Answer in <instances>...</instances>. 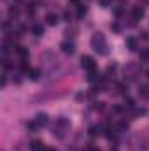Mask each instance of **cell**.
<instances>
[{
	"label": "cell",
	"instance_id": "obj_1",
	"mask_svg": "<svg viewBox=\"0 0 149 151\" xmlns=\"http://www.w3.org/2000/svg\"><path fill=\"white\" fill-rule=\"evenodd\" d=\"M91 47L98 53V55H107V40L104 37V34H100V32H97V34H93V37H91Z\"/></svg>",
	"mask_w": 149,
	"mask_h": 151
},
{
	"label": "cell",
	"instance_id": "obj_2",
	"mask_svg": "<svg viewBox=\"0 0 149 151\" xmlns=\"http://www.w3.org/2000/svg\"><path fill=\"white\" fill-rule=\"evenodd\" d=\"M69 130H70V123L65 118H58L56 123H54V127H53V135L58 137V139H63Z\"/></svg>",
	"mask_w": 149,
	"mask_h": 151
},
{
	"label": "cell",
	"instance_id": "obj_3",
	"mask_svg": "<svg viewBox=\"0 0 149 151\" xmlns=\"http://www.w3.org/2000/svg\"><path fill=\"white\" fill-rule=\"evenodd\" d=\"M81 65H82V69L88 70V72L95 70V60H93L91 56H82V58H81Z\"/></svg>",
	"mask_w": 149,
	"mask_h": 151
},
{
	"label": "cell",
	"instance_id": "obj_4",
	"mask_svg": "<svg viewBox=\"0 0 149 151\" xmlns=\"http://www.w3.org/2000/svg\"><path fill=\"white\" fill-rule=\"evenodd\" d=\"M35 125H37L39 128H42V127H46L47 125V114L46 113H39L37 116H35Z\"/></svg>",
	"mask_w": 149,
	"mask_h": 151
},
{
	"label": "cell",
	"instance_id": "obj_5",
	"mask_svg": "<svg viewBox=\"0 0 149 151\" xmlns=\"http://www.w3.org/2000/svg\"><path fill=\"white\" fill-rule=\"evenodd\" d=\"M60 47H62V51H63L65 55H72V53H74V42H69V40H63Z\"/></svg>",
	"mask_w": 149,
	"mask_h": 151
},
{
	"label": "cell",
	"instance_id": "obj_6",
	"mask_svg": "<svg viewBox=\"0 0 149 151\" xmlns=\"http://www.w3.org/2000/svg\"><path fill=\"white\" fill-rule=\"evenodd\" d=\"M30 151H46V146L42 144V141H32V144H30Z\"/></svg>",
	"mask_w": 149,
	"mask_h": 151
},
{
	"label": "cell",
	"instance_id": "obj_7",
	"mask_svg": "<svg viewBox=\"0 0 149 151\" xmlns=\"http://www.w3.org/2000/svg\"><path fill=\"white\" fill-rule=\"evenodd\" d=\"M14 51H16L23 60H25V58H28V49H27L25 46H14Z\"/></svg>",
	"mask_w": 149,
	"mask_h": 151
},
{
	"label": "cell",
	"instance_id": "obj_8",
	"mask_svg": "<svg viewBox=\"0 0 149 151\" xmlns=\"http://www.w3.org/2000/svg\"><path fill=\"white\" fill-rule=\"evenodd\" d=\"M133 19H140V18H144V7H140V5H137V7H133Z\"/></svg>",
	"mask_w": 149,
	"mask_h": 151
},
{
	"label": "cell",
	"instance_id": "obj_9",
	"mask_svg": "<svg viewBox=\"0 0 149 151\" xmlns=\"http://www.w3.org/2000/svg\"><path fill=\"white\" fill-rule=\"evenodd\" d=\"M46 21H47V25L54 27V25L58 23V16H56V14H53V12H49V14H46Z\"/></svg>",
	"mask_w": 149,
	"mask_h": 151
},
{
	"label": "cell",
	"instance_id": "obj_10",
	"mask_svg": "<svg viewBox=\"0 0 149 151\" xmlns=\"http://www.w3.org/2000/svg\"><path fill=\"white\" fill-rule=\"evenodd\" d=\"M139 95L142 99H149V84H140L139 88Z\"/></svg>",
	"mask_w": 149,
	"mask_h": 151
},
{
	"label": "cell",
	"instance_id": "obj_11",
	"mask_svg": "<svg viewBox=\"0 0 149 151\" xmlns=\"http://www.w3.org/2000/svg\"><path fill=\"white\" fill-rule=\"evenodd\" d=\"M126 46H128L130 51H135V49H137V40H135L133 37H128L126 39Z\"/></svg>",
	"mask_w": 149,
	"mask_h": 151
},
{
	"label": "cell",
	"instance_id": "obj_12",
	"mask_svg": "<svg viewBox=\"0 0 149 151\" xmlns=\"http://www.w3.org/2000/svg\"><path fill=\"white\" fill-rule=\"evenodd\" d=\"M88 81H91V83L100 81V74H98L97 70H91V72H90V76H88Z\"/></svg>",
	"mask_w": 149,
	"mask_h": 151
},
{
	"label": "cell",
	"instance_id": "obj_13",
	"mask_svg": "<svg viewBox=\"0 0 149 151\" xmlns=\"http://www.w3.org/2000/svg\"><path fill=\"white\" fill-rule=\"evenodd\" d=\"M32 32H34V35H42L44 34V28H42V25H34L32 27Z\"/></svg>",
	"mask_w": 149,
	"mask_h": 151
},
{
	"label": "cell",
	"instance_id": "obj_14",
	"mask_svg": "<svg viewBox=\"0 0 149 151\" xmlns=\"http://www.w3.org/2000/svg\"><path fill=\"white\" fill-rule=\"evenodd\" d=\"M18 14H19V9L18 7H9V16L11 18H18Z\"/></svg>",
	"mask_w": 149,
	"mask_h": 151
},
{
	"label": "cell",
	"instance_id": "obj_15",
	"mask_svg": "<svg viewBox=\"0 0 149 151\" xmlns=\"http://www.w3.org/2000/svg\"><path fill=\"white\" fill-rule=\"evenodd\" d=\"M77 14H79L81 18H82V16L86 14V7H84L82 4H79V5H77Z\"/></svg>",
	"mask_w": 149,
	"mask_h": 151
},
{
	"label": "cell",
	"instance_id": "obj_16",
	"mask_svg": "<svg viewBox=\"0 0 149 151\" xmlns=\"http://www.w3.org/2000/svg\"><path fill=\"white\" fill-rule=\"evenodd\" d=\"M140 60H142V62H149V51L148 49L140 51Z\"/></svg>",
	"mask_w": 149,
	"mask_h": 151
},
{
	"label": "cell",
	"instance_id": "obj_17",
	"mask_svg": "<svg viewBox=\"0 0 149 151\" xmlns=\"http://www.w3.org/2000/svg\"><path fill=\"white\" fill-rule=\"evenodd\" d=\"M39 76H40V72H39L37 69H32V70H30V77H32L34 81H37V79H39Z\"/></svg>",
	"mask_w": 149,
	"mask_h": 151
},
{
	"label": "cell",
	"instance_id": "obj_18",
	"mask_svg": "<svg viewBox=\"0 0 149 151\" xmlns=\"http://www.w3.org/2000/svg\"><path fill=\"white\" fill-rule=\"evenodd\" d=\"M98 132H100V128H98V127H91V128H90V135H91V137H95Z\"/></svg>",
	"mask_w": 149,
	"mask_h": 151
},
{
	"label": "cell",
	"instance_id": "obj_19",
	"mask_svg": "<svg viewBox=\"0 0 149 151\" xmlns=\"http://www.w3.org/2000/svg\"><path fill=\"white\" fill-rule=\"evenodd\" d=\"M2 51H4V53H5V55H7V53H9V51H11V44H9V42H7V40H5V42H4V47H2Z\"/></svg>",
	"mask_w": 149,
	"mask_h": 151
},
{
	"label": "cell",
	"instance_id": "obj_20",
	"mask_svg": "<svg viewBox=\"0 0 149 151\" xmlns=\"http://www.w3.org/2000/svg\"><path fill=\"white\" fill-rule=\"evenodd\" d=\"M125 106H126L128 109H133V107H135V104H133V100H132V99H126V102H125Z\"/></svg>",
	"mask_w": 149,
	"mask_h": 151
},
{
	"label": "cell",
	"instance_id": "obj_21",
	"mask_svg": "<svg viewBox=\"0 0 149 151\" xmlns=\"http://www.w3.org/2000/svg\"><path fill=\"white\" fill-rule=\"evenodd\" d=\"M111 2H112V0H100V5H102V7H109V5H111Z\"/></svg>",
	"mask_w": 149,
	"mask_h": 151
},
{
	"label": "cell",
	"instance_id": "obj_22",
	"mask_svg": "<svg viewBox=\"0 0 149 151\" xmlns=\"http://www.w3.org/2000/svg\"><path fill=\"white\" fill-rule=\"evenodd\" d=\"M5 84H7V74L4 72V74H2V86H5Z\"/></svg>",
	"mask_w": 149,
	"mask_h": 151
},
{
	"label": "cell",
	"instance_id": "obj_23",
	"mask_svg": "<svg viewBox=\"0 0 149 151\" xmlns=\"http://www.w3.org/2000/svg\"><path fill=\"white\" fill-rule=\"evenodd\" d=\"M114 14H116V16H121V14H123V9H121V7L114 9Z\"/></svg>",
	"mask_w": 149,
	"mask_h": 151
},
{
	"label": "cell",
	"instance_id": "obj_24",
	"mask_svg": "<svg viewBox=\"0 0 149 151\" xmlns=\"http://www.w3.org/2000/svg\"><path fill=\"white\" fill-rule=\"evenodd\" d=\"M95 109H98V111H102V109H104V102H98V106H95Z\"/></svg>",
	"mask_w": 149,
	"mask_h": 151
},
{
	"label": "cell",
	"instance_id": "obj_25",
	"mask_svg": "<svg viewBox=\"0 0 149 151\" xmlns=\"http://www.w3.org/2000/svg\"><path fill=\"white\" fill-rule=\"evenodd\" d=\"M70 2H74L75 5H79V4H81V0H70Z\"/></svg>",
	"mask_w": 149,
	"mask_h": 151
},
{
	"label": "cell",
	"instance_id": "obj_26",
	"mask_svg": "<svg viewBox=\"0 0 149 151\" xmlns=\"http://www.w3.org/2000/svg\"><path fill=\"white\" fill-rule=\"evenodd\" d=\"M139 2H140V4H142V2H148V0H139Z\"/></svg>",
	"mask_w": 149,
	"mask_h": 151
},
{
	"label": "cell",
	"instance_id": "obj_27",
	"mask_svg": "<svg viewBox=\"0 0 149 151\" xmlns=\"http://www.w3.org/2000/svg\"><path fill=\"white\" fill-rule=\"evenodd\" d=\"M148 76H149V70H148Z\"/></svg>",
	"mask_w": 149,
	"mask_h": 151
}]
</instances>
